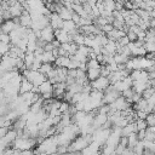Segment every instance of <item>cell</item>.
Instances as JSON below:
<instances>
[{"label":"cell","instance_id":"cell-1","mask_svg":"<svg viewBox=\"0 0 155 155\" xmlns=\"http://www.w3.org/2000/svg\"><path fill=\"white\" fill-rule=\"evenodd\" d=\"M57 139L54 136L44 138L39 144L35 145L34 155H52L57 151Z\"/></svg>","mask_w":155,"mask_h":155},{"label":"cell","instance_id":"cell-2","mask_svg":"<svg viewBox=\"0 0 155 155\" xmlns=\"http://www.w3.org/2000/svg\"><path fill=\"white\" fill-rule=\"evenodd\" d=\"M92 142L91 134H80L76 136L68 145V151H74V153H80L82 149H85L90 143Z\"/></svg>","mask_w":155,"mask_h":155},{"label":"cell","instance_id":"cell-3","mask_svg":"<svg viewBox=\"0 0 155 155\" xmlns=\"http://www.w3.org/2000/svg\"><path fill=\"white\" fill-rule=\"evenodd\" d=\"M36 145V139L31 138V137H22V136H17V138L13 140L12 143V148L16 150H28V149H34Z\"/></svg>","mask_w":155,"mask_h":155},{"label":"cell","instance_id":"cell-4","mask_svg":"<svg viewBox=\"0 0 155 155\" xmlns=\"http://www.w3.org/2000/svg\"><path fill=\"white\" fill-rule=\"evenodd\" d=\"M108 105H109L110 110L122 111V110H125V109L130 108L132 104H131L130 102H127V99H125L122 96H119V97H117L113 103H110V104H108Z\"/></svg>","mask_w":155,"mask_h":155},{"label":"cell","instance_id":"cell-5","mask_svg":"<svg viewBox=\"0 0 155 155\" xmlns=\"http://www.w3.org/2000/svg\"><path fill=\"white\" fill-rule=\"evenodd\" d=\"M119 96H121L120 92L115 91L113 88V86L109 85L107 87V90L103 91V104H110V103H113Z\"/></svg>","mask_w":155,"mask_h":155},{"label":"cell","instance_id":"cell-6","mask_svg":"<svg viewBox=\"0 0 155 155\" xmlns=\"http://www.w3.org/2000/svg\"><path fill=\"white\" fill-rule=\"evenodd\" d=\"M90 85H91V87L93 90H98V91H102L103 92L104 90H107V87L110 84H109L108 78H105V76H98L93 81H90Z\"/></svg>","mask_w":155,"mask_h":155},{"label":"cell","instance_id":"cell-7","mask_svg":"<svg viewBox=\"0 0 155 155\" xmlns=\"http://www.w3.org/2000/svg\"><path fill=\"white\" fill-rule=\"evenodd\" d=\"M48 24L50 27L56 30V29H62V25H63V19L56 13V12H51L50 16H48Z\"/></svg>","mask_w":155,"mask_h":155},{"label":"cell","instance_id":"cell-8","mask_svg":"<svg viewBox=\"0 0 155 155\" xmlns=\"http://www.w3.org/2000/svg\"><path fill=\"white\" fill-rule=\"evenodd\" d=\"M39 39L44 40L45 42H51L52 40H54V30L50 27V24L40 30V38Z\"/></svg>","mask_w":155,"mask_h":155},{"label":"cell","instance_id":"cell-9","mask_svg":"<svg viewBox=\"0 0 155 155\" xmlns=\"http://www.w3.org/2000/svg\"><path fill=\"white\" fill-rule=\"evenodd\" d=\"M54 39L59 44H64V42H70L71 41V36L67 31H64L63 29H56L54 30Z\"/></svg>","mask_w":155,"mask_h":155},{"label":"cell","instance_id":"cell-10","mask_svg":"<svg viewBox=\"0 0 155 155\" xmlns=\"http://www.w3.org/2000/svg\"><path fill=\"white\" fill-rule=\"evenodd\" d=\"M62 29L64 30V31H67L70 36L71 35H74V34H76L78 31H79V29H78V25L71 21V19H69V21H63V25H62Z\"/></svg>","mask_w":155,"mask_h":155},{"label":"cell","instance_id":"cell-11","mask_svg":"<svg viewBox=\"0 0 155 155\" xmlns=\"http://www.w3.org/2000/svg\"><path fill=\"white\" fill-rule=\"evenodd\" d=\"M18 22H19V25H22L24 28H30V25H31V17H30L29 12L23 10V12L18 17Z\"/></svg>","mask_w":155,"mask_h":155},{"label":"cell","instance_id":"cell-12","mask_svg":"<svg viewBox=\"0 0 155 155\" xmlns=\"http://www.w3.org/2000/svg\"><path fill=\"white\" fill-rule=\"evenodd\" d=\"M23 6L21 2H15L13 5L8 6V12H10V16H11V19L12 18H16V17H19V15L23 12Z\"/></svg>","mask_w":155,"mask_h":155},{"label":"cell","instance_id":"cell-13","mask_svg":"<svg viewBox=\"0 0 155 155\" xmlns=\"http://www.w3.org/2000/svg\"><path fill=\"white\" fill-rule=\"evenodd\" d=\"M18 24H16L13 22V19H7V21H4L1 24H0V30L2 33H6V34H10Z\"/></svg>","mask_w":155,"mask_h":155},{"label":"cell","instance_id":"cell-14","mask_svg":"<svg viewBox=\"0 0 155 155\" xmlns=\"http://www.w3.org/2000/svg\"><path fill=\"white\" fill-rule=\"evenodd\" d=\"M33 90V84L30 81H28L25 78L22 76V81L19 84V87H18V93L19 94H23V93H27V92H30Z\"/></svg>","mask_w":155,"mask_h":155},{"label":"cell","instance_id":"cell-15","mask_svg":"<svg viewBox=\"0 0 155 155\" xmlns=\"http://www.w3.org/2000/svg\"><path fill=\"white\" fill-rule=\"evenodd\" d=\"M52 88H53V85L48 80H45L41 85L38 86V92L40 96H42L45 93H52Z\"/></svg>","mask_w":155,"mask_h":155},{"label":"cell","instance_id":"cell-16","mask_svg":"<svg viewBox=\"0 0 155 155\" xmlns=\"http://www.w3.org/2000/svg\"><path fill=\"white\" fill-rule=\"evenodd\" d=\"M134 132H137V128H136V124H134V121L126 124V125L121 128V136H124V137H127V136H130L131 133H134Z\"/></svg>","mask_w":155,"mask_h":155},{"label":"cell","instance_id":"cell-17","mask_svg":"<svg viewBox=\"0 0 155 155\" xmlns=\"http://www.w3.org/2000/svg\"><path fill=\"white\" fill-rule=\"evenodd\" d=\"M57 15L63 19V21H69V19H71V15H73V10L71 8H68V7H65L64 5L59 8V11L57 12Z\"/></svg>","mask_w":155,"mask_h":155},{"label":"cell","instance_id":"cell-18","mask_svg":"<svg viewBox=\"0 0 155 155\" xmlns=\"http://www.w3.org/2000/svg\"><path fill=\"white\" fill-rule=\"evenodd\" d=\"M125 31H122V30H120V29H111L109 33H107L105 35H107V38L109 39V40H114V41H116V40H119L120 38H122V36H125Z\"/></svg>","mask_w":155,"mask_h":155},{"label":"cell","instance_id":"cell-19","mask_svg":"<svg viewBox=\"0 0 155 155\" xmlns=\"http://www.w3.org/2000/svg\"><path fill=\"white\" fill-rule=\"evenodd\" d=\"M69 56H58L56 59H54V65L56 67H63V68H67L68 64H69Z\"/></svg>","mask_w":155,"mask_h":155},{"label":"cell","instance_id":"cell-20","mask_svg":"<svg viewBox=\"0 0 155 155\" xmlns=\"http://www.w3.org/2000/svg\"><path fill=\"white\" fill-rule=\"evenodd\" d=\"M98 76H101L99 68H90V69H86V78H87L88 81H93Z\"/></svg>","mask_w":155,"mask_h":155},{"label":"cell","instance_id":"cell-21","mask_svg":"<svg viewBox=\"0 0 155 155\" xmlns=\"http://www.w3.org/2000/svg\"><path fill=\"white\" fill-rule=\"evenodd\" d=\"M40 59L42 63H53L56 58L53 57L51 51H42L40 54Z\"/></svg>","mask_w":155,"mask_h":155},{"label":"cell","instance_id":"cell-22","mask_svg":"<svg viewBox=\"0 0 155 155\" xmlns=\"http://www.w3.org/2000/svg\"><path fill=\"white\" fill-rule=\"evenodd\" d=\"M34 58H35L34 52H25L24 53V56H23V63H24V65H25L27 69H29V67L34 62Z\"/></svg>","mask_w":155,"mask_h":155},{"label":"cell","instance_id":"cell-23","mask_svg":"<svg viewBox=\"0 0 155 155\" xmlns=\"http://www.w3.org/2000/svg\"><path fill=\"white\" fill-rule=\"evenodd\" d=\"M143 139H148V140H154L155 139V127L154 126H147L145 134H144Z\"/></svg>","mask_w":155,"mask_h":155},{"label":"cell","instance_id":"cell-24","mask_svg":"<svg viewBox=\"0 0 155 155\" xmlns=\"http://www.w3.org/2000/svg\"><path fill=\"white\" fill-rule=\"evenodd\" d=\"M126 138H127V148H130V149H132V148L136 145V143L138 142V138H137L136 132H134V133H131V134L127 136Z\"/></svg>","mask_w":155,"mask_h":155},{"label":"cell","instance_id":"cell-25","mask_svg":"<svg viewBox=\"0 0 155 155\" xmlns=\"http://www.w3.org/2000/svg\"><path fill=\"white\" fill-rule=\"evenodd\" d=\"M52 68H53L52 63H41V65H40V68H39V71L42 73L44 75H47V73H48Z\"/></svg>","mask_w":155,"mask_h":155},{"label":"cell","instance_id":"cell-26","mask_svg":"<svg viewBox=\"0 0 155 155\" xmlns=\"http://www.w3.org/2000/svg\"><path fill=\"white\" fill-rule=\"evenodd\" d=\"M142 144L144 147V149H148V150H151V151H155V143L154 140H148V139H142Z\"/></svg>","mask_w":155,"mask_h":155},{"label":"cell","instance_id":"cell-27","mask_svg":"<svg viewBox=\"0 0 155 155\" xmlns=\"http://www.w3.org/2000/svg\"><path fill=\"white\" fill-rule=\"evenodd\" d=\"M144 50L148 52H155V41H144L143 44Z\"/></svg>","mask_w":155,"mask_h":155},{"label":"cell","instance_id":"cell-28","mask_svg":"<svg viewBox=\"0 0 155 155\" xmlns=\"http://www.w3.org/2000/svg\"><path fill=\"white\" fill-rule=\"evenodd\" d=\"M143 150H144V147H143V144H142V140H138V142L136 143V145L132 148V151H133L136 155H142Z\"/></svg>","mask_w":155,"mask_h":155},{"label":"cell","instance_id":"cell-29","mask_svg":"<svg viewBox=\"0 0 155 155\" xmlns=\"http://www.w3.org/2000/svg\"><path fill=\"white\" fill-rule=\"evenodd\" d=\"M153 94H155V91H154V87H147L142 93H140V96H142V98H144V99H148L150 96H153Z\"/></svg>","mask_w":155,"mask_h":155},{"label":"cell","instance_id":"cell-30","mask_svg":"<svg viewBox=\"0 0 155 155\" xmlns=\"http://www.w3.org/2000/svg\"><path fill=\"white\" fill-rule=\"evenodd\" d=\"M144 120L147 122V126H155V115H154V113L147 114V116H145Z\"/></svg>","mask_w":155,"mask_h":155},{"label":"cell","instance_id":"cell-31","mask_svg":"<svg viewBox=\"0 0 155 155\" xmlns=\"http://www.w3.org/2000/svg\"><path fill=\"white\" fill-rule=\"evenodd\" d=\"M134 124H136V128H137V131H139V130H145V128H147V122H145V120L137 119V120L134 121Z\"/></svg>","mask_w":155,"mask_h":155},{"label":"cell","instance_id":"cell-32","mask_svg":"<svg viewBox=\"0 0 155 155\" xmlns=\"http://www.w3.org/2000/svg\"><path fill=\"white\" fill-rule=\"evenodd\" d=\"M133 92H134V91L132 90V87H130V88L124 90V91H122L120 94H121V96H122L125 99H127V102H128V101H130V98H131V96L133 94Z\"/></svg>","mask_w":155,"mask_h":155},{"label":"cell","instance_id":"cell-33","mask_svg":"<svg viewBox=\"0 0 155 155\" xmlns=\"http://www.w3.org/2000/svg\"><path fill=\"white\" fill-rule=\"evenodd\" d=\"M10 45H11V44H5V42H1V41H0V54H1V56L6 54V53L10 51Z\"/></svg>","mask_w":155,"mask_h":155},{"label":"cell","instance_id":"cell-34","mask_svg":"<svg viewBox=\"0 0 155 155\" xmlns=\"http://www.w3.org/2000/svg\"><path fill=\"white\" fill-rule=\"evenodd\" d=\"M126 38L132 42V41H136L137 40V35H136V33L134 31H132V30H130V29H127V31H126Z\"/></svg>","mask_w":155,"mask_h":155},{"label":"cell","instance_id":"cell-35","mask_svg":"<svg viewBox=\"0 0 155 155\" xmlns=\"http://www.w3.org/2000/svg\"><path fill=\"white\" fill-rule=\"evenodd\" d=\"M147 101V104H148V107L151 109V110H154V105H155V94H153V96H150L148 99H145Z\"/></svg>","mask_w":155,"mask_h":155},{"label":"cell","instance_id":"cell-36","mask_svg":"<svg viewBox=\"0 0 155 155\" xmlns=\"http://www.w3.org/2000/svg\"><path fill=\"white\" fill-rule=\"evenodd\" d=\"M0 41L1 42H5V44H10V36H8V34L0 31Z\"/></svg>","mask_w":155,"mask_h":155},{"label":"cell","instance_id":"cell-37","mask_svg":"<svg viewBox=\"0 0 155 155\" xmlns=\"http://www.w3.org/2000/svg\"><path fill=\"white\" fill-rule=\"evenodd\" d=\"M111 29H114V27H113V24H110V23H107L105 25H103L102 28H101V30L104 33V34H107V33H109Z\"/></svg>","mask_w":155,"mask_h":155},{"label":"cell","instance_id":"cell-38","mask_svg":"<svg viewBox=\"0 0 155 155\" xmlns=\"http://www.w3.org/2000/svg\"><path fill=\"white\" fill-rule=\"evenodd\" d=\"M145 116H147V113H145V111H143V110H137V111H136V117H137V119L144 120Z\"/></svg>","mask_w":155,"mask_h":155},{"label":"cell","instance_id":"cell-39","mask_svg":"<svg viewBox=\"0 0 155 155\" xmlns=\"http://www.w3.org/2000/svg\"><path fill=\"white\" fill-rule=\"evenodd\" d=\"M10 128H7V127H5V126H0V139L6 134V132L8 131Z\"/></svg>","mask_w":155,"mask_h":155},{"label":"cell","instance_id":"cell-40","mask_svg":"<svg viewBox=\"0 0 155 155\" xmlns=\"http://www.w3.org/2000/svg\"><path fill=\"white\" fill-rule=\"evenodd\" d=\"M19 155H34V151L31 149H28V150H22L19 151Z\"/></svg>","mask_w":155,"mask_h":155},{"label":"cell","instance_id":"cell-41","mask_svg":"<svg viewBox=\"0 0 155 155\" xmlns=\"http://www.w3.org/2000/svg\"><path fill=\"white\" fill-rule=\"evenodd\" d=\"M120 155H133V151H132V149H130V148H125V150L120 154Z\"/></svg>","mask_w":155,"mask_h":155},{"label":"cell","instance_id":"cell-42","mask_svg":"<svg viewBox=\"0 0 155 155\" xmlns=\"http://www.w3.org/2000/svg\"><path fill=\"white\" fill-rule=\"evenodd\" d=\"M142 155H154V151L148 150V149H144V150H143V153H142Z\"/></svg>","mask_w":155,"mask_h":155},{"label":"cell","instance_id":"cell-43","mask_svg":"<svg viewBox=\"0 0 155 155\" xmlns=\"http://www.w3.org/2000/svg\"><path fill=\"white\" fill-rule=\"evenodd\" d=\"M4 22V18H2V15H1V12H0V24Z\"/></svg>","mask_w":155,"mask_h":155},{"label":"cell","instance_id":"cell-44","mask_svg":"<svg viewBox=\"0 0 155 155\" xmlns=\"http://www.w3.org/2000/svg\"><path fill=\"white\" fill-rule=\"evenodd\" d=\"M130 1H132V2H138V1H140V0H130Z\"/></svg>","mask_w":155,"mask_h":155}]
</instances>
